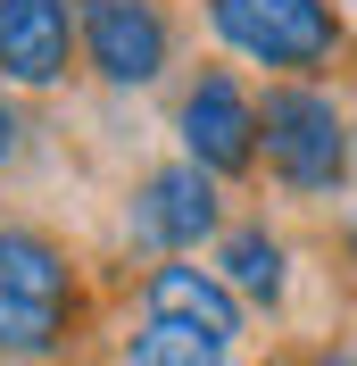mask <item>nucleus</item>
Segmentation results:
<instances>
[{
    "label": "nucleus",
    "instance_id": "nucleus-1",
    "mask_svg": "<svg viewBox=\"0 0 357 366\" xmlns=\"http://www.w3.org/2000/svg\"><path fill=\"white\" fill-rule=\"evenodd\" d=\"M258 150H266V167H274L283 192H341L357 134H349V117H341L333 92L274 84L266 100H258Z\"/></svg>",
    "mask_w": 357,
    "mask_h": 366
},
{
    "label": "nucleus",
    "instance_id": "nucleus-2",
    "mask_svg": "<svg viewBox=\"0 0 357 366\" xmlns=\"http://www.w3.org/2000/svg\"><path fill=\"white\" fill-rule=\"evenodd\" d=\"M75 325V267L50 233L0 225V350L9 358H50Z\"/></svg>",
    "mask_w": 357,
    "mask_h": 366
},
{
    "label": "nucleus",
    "instance_id": "nucleus-3",
    "mask_svg": "<svg viewBox=\"0 0 357 366\" xmlns=\"http://www.w3.org/2000/svg\"><path fill=\"white\" fill-rule=\"evenodd\" d=\"M208 25L224 34V50L283 67V75H308L341 50L333 0H208Z\"/></svg>",
    "mask_w": 357,
    "mask_h": 366
},
{
    "label": "nucleus",
    "instance_id": "nucleus-4",
    "mask_svg": "<svg viewBox=\"0 0 357 366\" xmlns=\"http://www.w3.org/2000/svg\"><path fill=\"white\" fill-rule=\"evenodd\" d=\"M183 150H191L200 175H241V167L258 159V100H249L224 67L183 92Z\"/></svg>",
    "mask_w": 357,
    "mask_h": 366
},
{
    "label": "nucleus",
    "instance_id": "nucleus-5",
    "mask_svg": "<svg viewBox=\"0 0 357 366\" xmlns=\"http://www.w3.org/2000/svg\"><path fill=\"white\" fill-rule=\"evenodd\" d=\"M75 34L109 84H150L166 67V9L158 0H84Z\"/></svg>",
    "mask_w": 357,
    "mask_h": 366
},
{
    "label": "nucleus",
    "instance_id": "nucleus-6",
    "mask_svg": "<svg viewBox=\"0 0 357 366\" xmlns=\"http://www.w3.org/2000/svg\"><path fill=\"white\" fill-rule=\"evenodd\" d=\"M134 233L158 242V250H191V242H208V233H216V175H200L191 159L158 167V175L141 183V200H134Z\"/></svg>",
    "mask_w": 357,
    "mask_h": 366
},
{
    "label": "nucleus",
    "instance_id": "nucleus-7",
    "mask_svg": "<svg viewBox=\"0 0 357 366\" xmlns=\"http://www.w3.org/2000/svg\"><path fill=\"white\" fill-rule=\"evenodd\" d=\"M75 50L67 0H0V75L9 84H59Z\"/></svg>",
    "mask_w": 357,
    "mask_h": 366
},
{
    "label": "nucleus",
    "instance_id": "nucleus-8",
    "mask_svg": "<svg viewBox=\"0 0 357 366\" xmlns=\"http://www.w3.org/2000/svg\"><path fill=\"white\" fill-rule=\"evenodd\" d=\"M150 317L191 325V333H208L216 350L241 342V300L224 292V274H208V267H158L150 274Z\"/></svg>",
    "mask_w": 357,
    "mask_h": 366
},
{
    "label": "nucleus",
    "instance_id": "nucleus-9",
    "mask_svg": "<svg viewBox=\"0 0 357 366\" xmlns=\"http://www.w3.org/2000/svg\"><path fill=\"white\" fill-rule=\"evenodd\" d=\"M216 274H224V292H233V300L274 308L283 283H291V258H283V242H274L266 225H233V233H224V250H216Z\"/></svg>",
    "mask_w": 357,
    "mask_h": 366
},
{
    "label": "nucleus",
    "instance_id": "nucleus-10",
    "mask_svg": "<svg viewBox=\"0 0 357 366\" xmlns=\"http://www.w3.org/2000/svg\"><path fill=\"white\" fill-rule=\"evenodd\" d=\"M233 350H216L208 333H191V325H166V317H141L134 333H125V366H224Z\"/></svg>",
    "mask_w": 357,
    "mask_h": 366
},
{
    "label": "nucleus",
    "instance_id": "nucleus-11",
    "mask_svg": "<svg viewBox=\"0 0 357 366\" xmlns=\"http://www.w3.org/2000/svg\"><path fill=\"white\" fill-rule=\"evenodd\" d=\"M17 150V117H9V100H0V159Z\"/></svg>",
    "mask_w": 357,
    "mask_h": 366
},
{
    "label": "nucleus",
    "instance_id": "nucleus-12",
    "mask_svg": "<svg viewBox=\"0 0 357 366\" xmlns=\"http://www.w3.org/2000/svg\"><path fill=\"white\" fill-rule=\"evenodd\" d=\"M316 366H357V358H316Z\"/></svg>",
    "mask_w": 357,
    "mask_h": 366
}]
</instances>
